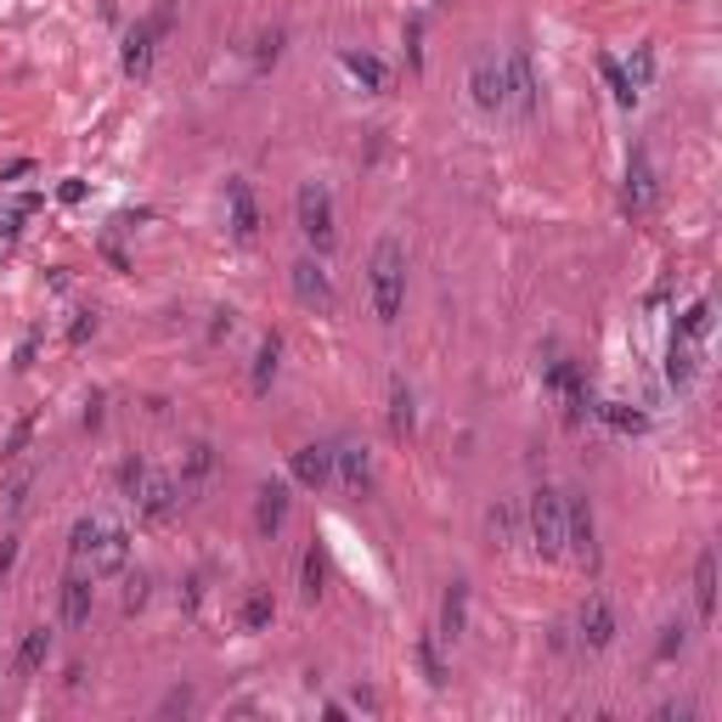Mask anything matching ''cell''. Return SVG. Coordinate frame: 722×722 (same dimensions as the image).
<instances>
[{
	"mask_svg": "<svg viewBox=\"0 0 722 722\" xmlns=\"http://www.w3.org/2000/svg\"><path fill=\"white\" fill-rule=\"evenodd\" d=\"M368 306L379 317V328H395L406 311V249L401 237H379L368 255Z\"/></svg>",
	"mask_w": 722,
	"mask_h": 722,
	"instance_id": "6da1fadb",
	"label": "cell"
},
{
	"mask_svg": "<svg viewBox=\"0 0 722 722\" xmlns=\"http://www.w3.org/2000/svg\"><path fill=\"white\" fill-rule=\"evenodd\" d=\"M519 519H525V542L536 559H565V492L536 486L519 503Z\"/></svg>",
	"mask_w": 722,
	"mask_h": 722,
	"instance_id": "7a4b0ae2",
	"label": "cell"
},
{
	"mask_svg": "<svg viewBox=\"0 0 722 722\" xmlns=\"http://www.w3.org/2000/svg\"><path fill=\"white\" fill-rule=\"evenodd\" d=\"M293 226H299V237H306L311 255H333V244H339V215H333V193L322 187V180H299V193H293Z\"/></svg>",
	"mask_w": 722,
	"mask_h": 722,
	"instance_id": "3957f363",
	"label": "cell"
},
{
	"mask_svg": "<svg viewBox=\"0 0 722 722\" xmlns=\"http://www.w3.org/2000/svg\"><path fill=\"white\" fill-rule=\"evenodd\" d=\"M468 102L479 113H508V74H503V51L479 45L468 56Z\"/></svg>",
	"mask_w": 722,
	"mask_h": 722,
	"instance_id": "277c9868",
	"label": "cell"
},
{
	"mask_svg": "<svg viewBox=\"0 0 722 722\" xmlns=\"http://www.w3.org/2000/svg\"><path fill=\"white\" fill-rule=\"evenodd\" d=\"M288 288H293L299 306L317 311V317H333V306H339V288H333L322 255H299V260L288 266Z\"/></svg>",
	"mask_w": 722,
	"mask_h": 722,
	"instance_id": "5b68a950",
	"label": "cell"
},
{
	"mask_svg": "<svg viewBox=\"0 0 722 722\" xmlns=\"http://www.w3.org/2000/svg\"><path fill=\"white\" fill-rule=\"evenodd\" d=\"M542 384H548V395L565 406L570 424L592 412V390H587V379H581V368H576L570 355H548V361H542Z\"/></svg>",
	"mask_w": 722,
	"mask_h": 722,
	"instance_id": "8992f818",
	"label": "cell"
},
{
	"mask_svg": "<svg viewBox=\"0 0 722 722\" xmlns=\"http://www.w3.org/2000/svg\"><path fill=\"white\" fill-rule=\"evenodd\" d=\"M503 74H508V113L514 118H536L542 113V80H536V63H530L525 45L503 51Z\"/></svg>",
	"mask_w": 722,
	"mask_h": 722,
	"instance_id": "52a82bcc",
	"label": "cell"
},
{
	"mask_svg": "<svg viewBox=\"0 0 722 722\" xmlns=\"http://www.w3.org/2000/svg\"><path fill=\"white\" fill-rule=\"evenodd\" d=\"M373 446L368 441H355V435H344V441H333V486H344L350 497H373Z\"/></svg>",
	"mask_w": 722,
	"mask_h": 722,
	"instance_id": "ba28073f",
	"label": "cell"
},
{
	"mask_svg": "<svg viewBox=\"0 0 722 722\" xmlns=\"http://www.w3.org/2000/svg\"><path fill=\"white\" fill-rule=\"evenodd\" d=\"M616 632H621L616 605H610L605 592H587V598H581V610H576V643H581L587 654H605V649L616 643Z\"/></svg>",
	"mask_w": 722,
	"mask_h": 722,
	"instance_id": "9c48e42d",
	"label": "cell"
},
{
	"mask_svg": "<svg viewBox=\"0 0 722 722\" xmlns=\"http://www.w3.org/2000/svg\"><path fill=\"white\" fill-rule=\"evenodd\" d=\"M565 559L598 565V519L581 492H565Z\"/></svg>",
	"mask_w": 722,
	"mask_h": 722,
	"instance_id": "30bf717a",
	"label": "cell"
},
{
	"mask_svg": "<svg viewBox=\"0 0 722 722\" xmlns=\"http://www.w3.org/2000/svg\"><path fill=\"white\" fill-rule=\"evenodd\" d=\"M131 503H136V514H142L147 525H169V519L180 514V486H175V474H158V468L147 463V474H142V486L131 492Z\"/></svg>",
	"mask_w": 722,
	"mask_h": 722,
	"instance_id": "8fae6325",
	"label": "cell"
},
{
	"mask_svg": "<svg viewBox=\"0 0 722 722\" xmlns=\"http://www.w3.org/2000/svg\"><path fill=\"white\" fill-rule=\"evenodd\" d=\"M288 474L299 492H328L333 486V441H306L288 452Z\"/></svg>",
	"mask_w": 722,
	"mask_h": 722,
	"instance_id": "7c38bea8",
	"label": "cell"
},
{
	"mask_svg": "<svg viewBox=\"0 0 722 722\" xmlns=\"http://www.w3.org/2000/svg\"><path fill=\"white\" fill-rule=\"evenodd\" d=\"M91 581H96L91 570H74V565H69L63 587H56V616H63L69 632H85V627H91V610H96V587H91Z\"/></svg>",
	"mask_w": 722,
	"mask_h": 722,
	"instance_id": "4fadbf2b",
	"label": "cell"
},
{
	"mask_svg": "<svg viewBox=\"0 0 722 722\" xmlns=\"http://www.w3.org/2000/svg\"><path fill=\"white\" fill-rule=\"evenodd\" d=\"M288 514H293V486L288 479H266V486L255 492V536L277 542L288 530Z\"/></svg>",
	"mask_w": 722,
	"mask_h": 722,
	"instance_id": "5bb4252c",
	"label": "cell"
},
{
	"mask_svg": "<svg viewBox=\"0 0 722 722\" xmlns=\"http://www.w3.org/2000/svg\"><path fill=\"white\" fill-rule=\"evenodd\" d=\"M226 226H231V237L237 244H260V204H255V187L244 175H231L226 180Z\"/></svg>",
	"mask_w": 722,
	"mask_h": 722,
	"instance_id": "9a60e30c",
	"label": "cell"
},
{
	"mask_svg": "<svg viewBox=\"0 0 722 722\" xmlns=\"http://www.w3.org/2000/svg\"><path fill=\"white\" fill-rule=\"evenodd\" d=\"M654 198H660L654 164H649V153H643V147H632V153H627V187H621V209H627V215H649V209H654Z\"/></svg>",
	"mask_w": 722,
	"mask_h": 722,
	"instance_id": "2e32d148",
	"label": "cell"
},
{
	"mask_svg": "<svg viewBox=\"0 0 722 722\" xmlns=\"http://www.w3.org/2000/svg\"><path fill=\"white\" fill-rule=\"evenodd\" d=\"M91 576H125L131 570V530L125 525H113V519H102V530H96V548H91V565H85Z\"/></svg>",
	"mask_w": 722,
	"mask_h": 722,
	"instance_id": "e0dca14e",
	"label": "cell"
},
{
	"mask_svg": "<svg viewBox=\"0 0 722 722\" xmlns=\"http://www.w3.org/2000/svg\"><path fill=\"white\" fill-rule=\"evenodd\" d=\"M209 474H215V446H209V441H187V446H180V474H175L180 503L198 497V492L209 486Z\"/></svg>",
	"mask_w": 722,
	"mask_h": 722,
	"instance_id": "ac0fdd59",
	"label": "cell"
},
{
	"mask_svg": "<svg viewBox=\"0 0 722 722\" xmlns=\"http://www.w3.org/2000/svg\"><path fill=\"white\" fill-rule=\"evenodd\" d=\"M153 56H158V34H153V23L125 29V51H118V63H125L131 80H147V74H153Z\"/></svg>",
	"mask_w": 722,
	"mask_h": 722,
	"instance_id": "d6986e66",
	"label": "cell"
},
{
	"mask_svg": "<svg viewBox=\"0 0 722 722\" xmlns=\"http://www.w3.org/2000/svg\"><path fill=\"white\" fill-rule=\"evenodd\" d=\"M339 69H344L361 91H373V96H379V91H390V69L379 63L373 51H339Z\"/></svg>",
	"mask_w": 722,
	"mask_h": 722,
	"instance_id": "ffe728a7",
	"label": "cell"
},
{
	"mask_svg": "<svg viewBox=\"0 0 722 722\" xmlns=\"http://www.w3.org/2000/svg\"><path fill=\"white\" fill-rule=\"evenodd\" d=\"M694 616H700V627L716 621V554L711 548H700V559H694Z\"/></svg>",
	"mask_w": 722,
	"mask_h": 722,
	"instance_id": "44dd1931",
	"label": "cell"
},
{
	"mask_svg": "<svg viewBox=\"0 0 722 722\" xmlns=\"http://www.w3.org/2000/svg\"><path fill=\"white\" fill-rule=\"evenodd\" d=\"M486 536H492V548H519V542H525L519 503H492L486 508Z\"/></svg>",
	"mask_w": 722,
	"mask_h": 722,
	"instance_id": "7402d4cb",
	"label": "cell"
},
{
	"mask_svg": "<svg viewBox=\"0 0 722 722\" xmlns=\"http://www.w3.org/2000/svg\"><path fill=\"white\" fill-rule=\"evenodd\" d=\"M277 368H282V333H266L260 350H255V368H249V390H255V395H271Z\"/></svg>",
	"mask_w": 722,
	"mask_h": 722,
	"instance_id": "603a6c76",
	"label": "cell"
},
{
	"mask_svg": "<svg viewBox=\"0 0 722 722\" xmlns=\"http://www.w3.org/2000/svg\"><path fill=\"white\" fill-rule=\"evenodd\" d=\"M412 430H417V395L406 379H390V435L406 441Z\"/></svg>",
	"mask_w": 722,
	"mask_h": 722,
	"instance_id": "cb8c5ba5",
	"label": "cell"
},
{
	"mask_svg": "<svg viewBox=\"0 0 722 722\" xmlns=\"http://www.w3.org/2000/svg\"><path fill=\"white\" fill-rule=\"evenodd\" d=\"M45 660H51V632H45V627H29L23 643H18V660H12L18 678H40V672H45Z\"/></svg>",
	"mask_w": 722,
	"mask_h": 722,
	"instance_id": "d4e9b609",
	"label": "cell"
},
{
	"mask_svg": "<svg viewBox=\"0 0 722 722\" xmlns=\"http://www.w3.org/2000/svg\"><path fill=\"white\" fill-rule=\"evenodd\" d=\"M468 632V581L457 576L441 598V638H463Z\"/></svg>",
	"mask_w": 722,
	"mask_h": 722,
	"instance_id": "484cf974",
	"label": "cell"
},
{
	"mask_svg": "<svg viewBox=\"0 0 722 722\" xmlns=\"http://www.w3.org/2000/svg\"><path fill=\"white\" fill-rule=\"evenodd\" d=\"M237 621H244V632H266L277 621V598L271 587H249L244 592V610H237Z\"/></svg>",
	"mask_w": 722,
	"mask_h": 722,
	"instance_id": "4316f807",
	"label": "cell"
},
{
	"mask_svg": "<svg viewBox=\"0 0 722 722\" xmlns=\"http://www.w3.org/2000/svg\"><path fill=\"white\" fill-rule=\"evenodd\" d=\"M694 368H700V350H694L689 339L672 333V350H667V384H672V390H689V384H694Z\"/></svg>",
	"mask_w": 722,
	"mask_h": 722,
	"instance_id": "83f0119b",
	"label": "cell"
},
{
	"mask_svg": "<svg viewBox=\"0 0 722 722\" xmlns=\"http://www.w3.org/2000/svg\"><path fill=\"white\" fill-rule=\"evenodd\" d=\"M322 581H328V565H322V548L311 542V548L299 554V598H306V605H317V598H322Z\"/></svg>",
	"mask_w": 722,
	"mask_h": 722,
	"instance_id": "f1b7e54d",
	"label": "cell"
},
{
	"mask_svg": "<svg viewBox=\"0 0 722 722\" xmlns=\"http://www.w3.org/2000/svg\"><path fill=\"white\" fill-rule=\"evenodd\" d=\"M96 530H102V514H85V519H74V530H69V565H74V570H85V565H91Z\"/></svg>",
	"mask_w": 722,
	"mask_h": 722,
	"instance_id": "f546056e",
	"label": "cell"
},
{
	"mask_svg": "<svg viewBox=\"0 0 722 722\" xmlns=\"http://www.w3.org/2000/svg\"><path fill=\"white\" fill-rule=\"evenodd\" d=\"M34 486H40L34 474H18L12 486L0 492V514H7V519H23V514H29V503H34Z\"/></svg>",
	"mask_w": 722,
	"mask_h": 722,
	"instance_id": "4dcf8cb0",
	"label": "cell"
},
{
	"mask_svg": "<svg viewBox=\"0 0 722 722\" xmlns=\"http://www.w3.org/2000/svg\"><path fill=\"white\" fill-rule=\"evenodd\" d=\"M592 412L605 417L610 430H621V435H643V430H649V417L632 412V406H621V401H605V406H592Z\"/></svg>",
	"mask_w": 722,
	"mask_h": 722,
	"instance_id": "1f68e13d",
	"label": "cell"
},
{
	"mask_svg": "<svg viewBox=\"0 0 722 722\" xmlns=\"http://www.w3.org/2000/svg\"><path fill=\"white\" fill-rule=\"evenodd\" d=\"M598 74H605V85L616 91V102H621V107H632V102H638V85H632V74L616 63V56H598Z\"/></svg>",
	"mask_w": 722,
	"mask_h": 722,
	"instance_id": "d6a6232c",
	"label": "cell"
},
{
	"mask_svg": "<svg viewBox=\"0 0 722 722\" xmlns=\"http://www.w3.org/2000/svg\"><path fill=\"white\" fill-rule=\"evenodd\" d=\"M34 430H40V417L34 412H23L18 424H12V435H7V446H0V463H18L23 452H29V441H34Z\"/></svg>",
	"mask_w": 722,
	"mask_h": 722,
	"instance_id": "836d02e7",
	"label": "cell"
},
{
	"mask_svg": "<svg viewBox=\"0 0 722 722\" xmlns=\"http://www.w3.org/2000/svg\"><path fill=\"white\" fill-rule=\"evenodd\" d=\"M417 667H424V683L430 689H446V660H441V649H435V638H417Z\"/></svg>",
	"mask_w": 722,
	"mask_h": 722,
	"instance_id": "e575fe53",
	"label": "cell"
},
{
	"mask_svg": "<svg viewBox=\"0 0 722 722\" xmlns=\"http://www.w3.org/2000/svg\"><path fill=\"white\" fill-rule=\"evenodd\" d=\"M711 333V306H705V299H694V306L678 317V339H689V344H700Z\"/></svg>",
	"mask_w": 722,
	"mask_h": 722,
	"instance_id": "d590c367",
	"label": "cell"
},
{
	"mask_svg": "<svg viewBox=\"0 0 722 722\" xmlns=\"http://www.w3.org/2000/svg\"><path fill=\"white\" fill-rule=\"evenodd\" d=\"M689 649V621L678 616V621H667L660 627V643H654V660H678Z\"/></svg>",
	"mask_w": 722,
	"mask_h": 722,
	"instance_id": "8d00e7d4",
	"label": "cell"
},
{
	"mask_svg": "<svg viewBox=\"0 0 722 722\" xmlns=\"http://www.w3.org/2000/svg\"><path fill=\"white\" fill-rule=\"evenodd\" d=\"M147 598H153V576H147V570H136V576L125 581V616L147 610Z\"/></svg>",
	"mask_w": 722,
	"mask_h": 722,
	"instance_id": "74e56055",
	"label": "cell"
},
{
	"mask_svg": "<svg viewBox=\"0 0 722 722\" xmlns=\"http://www.w3.org/2000/svg\"><path fill=\"white\" fill-rule=\"evenodd\" d=\"M142 474H147V457H125V463H118V492H125V503H131V492L142 486Z\"/></svg>",
	"mask_w": 722,
	"mask_h": 722,
	"instance_id": "f35d334b",
	"label": "cell"
},
{
	"mask_svg": "<svg viewBox=\"0 0 722 722\" xmlns=\"http://www.w3.org/2000/svg\"><path fill=\"white\" fill-rule=\"evenodd\" d=\"M277 56H282V34L271 29V34H260V40H255V69H271Z\"/></svg>",
	"mask_w": 722,
	"mask_h": 722,
	"instance_id": "ab89813d",
	"label": "cell"
},
{
	"mask_svg": "<svg viewBox=\"0 0 722 722\" xmlns=\"http://www.w3.org/2000/svg\"><path fill=\"white\" fill-rule=\"evenodd\" d=\"M406 63L424 69V23H417V18L406 23Z\"/></svg>",
	"mask_w": 722,
	"mask_h": 722,
	"instance_id": "60d3db41",
	"label": "cell"
},
{
	"mask_svg": "<svg viewBox=\"0 0 722 722\" xmlns=\"http://www.w3.org/2000/svg\"><path fill=\"white\" fill-rule=\"evenodd\" d=\"M91 333H96V311H80V317L69 322V344H85Z\"/></svg>",
	"mask_w": 722,
	"mask_h": 722,
	"instance_id": "b9f144b4",
	"label": "cell"
},
{
	"mask_svg": "<svg viewBox=\"0 0 722 722\" xmlns=\"http://www.w3.org/2000/svg\"><path fill=\"white\" fill-rule=\"evenodd\" d=\"M654 716H660V722H689V716H694V705H689V700H667Z\"/></svg>",
	"mask_w": 722,
	"mask_h": 722,
	"instance_id": "7bdbcfd3",
	"label": "cell"
},
{
	"mask_svg": "<svg viewBox=\"0 0 722 722\" xmlns=\"http://www.w3.org/2000/svg\"><path fill=\"white\" fill-rule=\"evenodd\" d=\"M12 565H18V536H0V581L12 576Z\"/></svg>",
	"mask_w": 722,
	"mask_h": 722,
	"instance_id": "ee69618b",
	"label": "cell"
},
{
	"mask_svg": "<svg viewBox=\"0 0 722 722\" xmlns=\"http://www.w3.org/2000/svg\"><path fill=\"white\" fill-rule=\"evenodd\" d=\"M180 605H187V616H198V605H204V576H193V581H187V592H180Z\"/></svg>",
	"mask_w": 722,
	"mask_h": 722,
	"instance_id": "f6af8a7d",
	"label": "cell"
},
{
	"mask_svg": "<svg viewBox=\"0 0 722 722\" xmlns=\"http://www.w3.org/2000/svg\"><path fill=\"white\" fill-rule=\"evenodd\" d=\"M56 198H63V204H80V198H85V180H63V187H56Z\"/></svg>",
	"mask_w": 722,
	"mask_h": 722,
	"instance_id": "bcb514c9",
	"label": "cell"
},
{
	"mask_svg": "<svg viewBox=\"0 0 722 722\" xmlns=\"http://www.w3.org/2000/svg\"><path fill=\"white\" fill-rule=\"evenodd\" d=\"M85 430H102V395L85 401Z\"/></svg>",
	"mask_w": 722,
	"mask_h": 722,
	"instance_id": "7dc6e473",
	"label": "cell"
},
{
	"mask_svg": "<svg viewBox=\"0 0 722 722\" xmlns=\"http://www.w3.org/2000/svg\"><path fill=\"white\" fill-rule=\"evenodd\" d=\"M231 333V311H215V328H209V339H226Z\"/></svg>",
	"mask_w": 722,
	"mask_h": 722,
	"instance_id": "c3c4849f",
	"label": "cell"
},
{
	"mask_svg": "<svg viewBox=\"0 0 722 722\" xmlns=\"http://www.w3.org/2000/svg\"><path fill=\"white\" fill-rule=\"evenodd\" d=\"M187 705H193V694H187V689H175V694L164 700V711H187Z\"/></svg>",
	"mask_w": 722,
	"mask_h": 722,
	"instance_id": "681fc988",
	"label": "cell"
}]
</instances>
